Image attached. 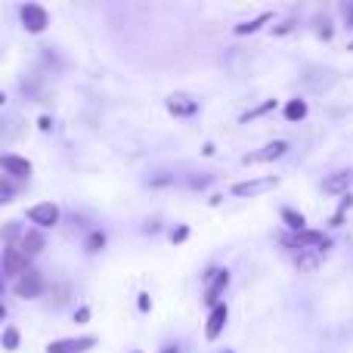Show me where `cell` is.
Here are the masks:
<instances>
[{"instance_id": "obj_29", "label": "cell", "mask_w": 353, "mask_h": 353, "mask_svg": "<svg viewBox=\"0 0 353 353\" xmlns=\"http://www.w3.org/2000/svg\"><path fill=\"white\" fill-rule=\"evenodd\" d=\"M208 183H211V176H195V180H192V189H205Z\"/></svg>"}, {"instance_id": "obj_32", "label": "cell", "mask_w": 353, "mask_h": 353, "mask_svg": "<svg viewBox=\"0 0 353 353\" xmlns=\"http://www.w3.org/2000/svg\"><path fill=\"white\" fill-rule=\"evenodd\" d=\"M6 319V307H3V301H0V323Z\"/></svg>"}, {"instance_id": "obj_21", "label": "cell", "mask_w": 353, "mask_h": 353, "mask_svg": "<svg viewBox=\"0 0 353 353\" xmlns=\"http://www.w3.org/2000/svg\"><path fill=\"white\" fill-rule=\"evenodd\" d=\"M276 109V99H267V103H261L257 109H251V112H245L242 115V124H248V121H254V118H261V115H267V112H273Z\"/></svg>"}, {"instance_id": "obj_10", "label": "cell", "mask_w": 353, "mask_h": 353, "mask_svg": "<svg viewBox=\"0 0 353 353\" xmlns=\"http://www.w3.org/2000/svg\"><path fill=\"white\" fill-rule=\"evenodd\" d=\"M165 109L171 112L174 118H192V115H199V99H192V97H186V93H174V97H168L165 99Z\"/></svg>"}, {"instance_id": "obj_18", "label": "cell", "mask_w": 353, "mask_h": 353, "mask_svg": "<svg viewBox=\"0 0 353 353\" xmlns=\"http://www.w3.org/2000/svg\"><path fill=\"white\" fill-rule=\"evenodd\" d=\"M267 22H273V12H261V16L251 19V22L236 25V28H232V34H239V37H242V34H254V31H261Z\"/></svg>"}, {"instance_id": "obj_23", "label": "cell", "mask_w": 353, "mask_h": 353, "mask_svg": "<svg viewBox=\"0 0 353 353\" xmlns=\"http://www.w3.org/2000/svg\"><path fill=\"white\" fill-rule=\"evenodd\" d=\"M137 307H140V313H149V310H152V298H149V292H140V294H137Z\"/></svg>"}, {"instance_id": "obj_31", "label": "cell", "mask_w": 353, "mask_h": 353, "mask_svg": "<svg viewBox=\"0 0 353 353\" xmlns=\"http://www.w3.org/2000/svg\"><path fill=\"white\" fill-rule=\"evenodd\" d=\"M16 232H19V226H16V223H10V226H6V232H3V236H6V239H12V236H16Z\"/></svg>"}, {"instance_id": "obj_33", "label": "cell", "mask_w": 353, "mask_h": 353, "mask_svg": "<svg viewBox=\"0 0 353 353\" xmlns=\"http://www.w3.org/2000/svg\"><path fill=\"white\" fill-rule=\"evenodd\" d=\"M0 105H6V93L3 90H0Z\"/></svg>"}, {"instance_id": "obj_6", "label": "cell", "mask_w": 353, "mask_h": 353, "mask_svg": "<svg viewBox=\"0 0 353 353\" xmlns=\"http://www.w3.org/2000/svg\"><path fill=\"white\" fill-rule=\"evenodd\" d=\"M99 344L97 335H81V338H59V341H50L47 353H90Z\"/></svg>"}, {"instance_id": "obj_4", "label": "cell", "mask_w": 353, "mask_h": 353, "mask_svg": "<svg viewBox=\"0 0 353 353\" xmlns=\"http://www.w3.org/2000/svg\"><path fill=\"white\" fill-rule=\"evenodd\" d=\"M25 217L34 223V230H53V226L59 223L62 211H59V205H53V201H37V205H31L28 211H25Z\"/></svg>"}, {"instance_id": "obj_25", "label": "cell", "mask_w": 353, "mask_h": 353, "mask_svg": "<svg viewBox=\"0 0 353 353\" xmlns=\"http://www.w3.org/2000/svg\"><path fill=\"white\" fill-rule=\"evenodd\" d=\"M341 16H344V22H347V28L353 31V3H344L341 6Z\"/></svg>"}, {"instance_id": "obj_34", "label": "cell", "mask_w": 353, "mask_h": 353, "mask_svg": "<svg viewBox=\"0 0 353 353\" xmlns=\"http://www.w3.org/2000/svg\"><path fill=\"white\" fill-rule=\"evenodd\" d=\"M0 292H3V270H0Z\"/></svg>"}, {"instance_id": "obj_11", "label": "cell", "mask_w": 353, "mask_h": 353, "mask_svg": "<svg viewBox=\"0 0 353 353\" xmlns=\"http://www.w3.org/2000/svg\"><path fill=\"white\" fill-rule=\"evenodd\" d=\"M226 323H230V307L226 304H217L214 310H208V323H205V338L208 341H217L223 335Z\"/></svg>"}, {"instance_id": "obj_20", "label": "cell", "mask_w": 353, "mask_h": 353, "mask_svg": "<svg viewBox=\"0 0 353 353\" xmlns=\"http://www.w3.org/2000/svg\"><path fill=\"white\" fill-rule=\"evenodd\" d=\"M19 341H22V335H19V329L16 325H6L3 329V335H0V347L3 350H19Z\"/></svg>"}, {"instance_id": "obj_27", "label": "cell", "mask_w": 353, "mask_h": 353, "mask_svg": "<svg viewBox=\"0 0 353 353\" xmlns=\"http://www.w3.org/2000/svg\"><path fill=\"white\" fill-rule=\"evenodd\" d=\"M288 31H294V22H282L279 28H273V34H288Z\"/></svg>"}, {"instance_id": "obj_2", "label": "cell", "mask_w": 353, "mask_h": 353, "mask_svg": "<svg viewBox=\"0 0 353 353\" xmlns=\"http://www.w3.org/2000/svg\"><path fill=\"white\" fill-rule=\"evenodd\" d=\"M19 19H22V28L28 34H43L50 28V12L41 3H22L19 6Z\"/></svg>"}, {"instance_id": "obj_5", "label": "cell", "mask_w": 353, "mask_h": 353, "mask_svg": "<svg viewBox=\"0 0 353 353\" xmlns=\"http://www.w3.org/2000/svg\"><path fill=\"white\" fill-rule=\"evenodd\" d=\"M12 292H16V298H22V301L41 298V292H43V276L37 273L34 267H28L16 282H12Z\"/></svg>"}, {"instance_id": "obj_15", "label": "cell", "mask_w": 353, "mask_h": 353, "mask_svg": "<svg viewBox=\"0 0 353 353\" xmlns=\"http://www.w3.org/2000/svg\"><path fill=\"white\" fill-rule=\"evenodd\" d=\"M282 115H285V121H292V124H301L307 115H310V105H307V99H288L285 103V109H282Z\"/></svg>"}, {"instance_id": "obj_12", "label": "cell", "mask_w": 353, "mask_h": 353, "mask_svg": "<svg viewBox=\"0 0 353 353\" xmlns=\"http://www.w3.org/2000/svg\"><path fill=\"white\" fill-rule=\"evenodd\" d=\"M0 171H3L6 176H16V180H25V176H31V161L28 159H22V155H12V152H6V155H0Z\"/></svg>"}, {"instance_id": "obj_30", "label": "cell", "mask_w": 353, "mask_h": 353, "mask_svg": "<svg viewBox=\"0 0 353 353\" xmlns=\"http://www.w3.org/2000/svg\"><path fill=\"white\" fill-rule=\"evenodd\" d=\"M161 353H180V344H165V347H161Z\"/></svg>"}, {"instance_id": "obj_26", "label": "cell", "mask_w": 353, "mask_h": 353, "mask_svg": "<svg viewBox=\"0 0 353 353\" xmlns=\"http://www.w3.org/2000/svg\"><path fill=\"white\" fill-rule=\"evenodd\" d=\"M37 128H41L43 134H47V130H53V118H50V115H43L41 121H37Z\"/></svg>"}, {"instance_id": "obj_17", "label": "cell", "mask_w": 353, "mask_h": 353, "mask_svg": "<svg viewBox=\"0 0 353 353\" xmlns=\"http://www.w3.org/2000/svg\"><path fill=\"white\" fill-rule=\"evenodd\" d=\"M279 217H282V223H285L288 230L294 232V236L307 230V217H304V214H301V211H294V208H282V211H279Z\"/></svg>"}, {"instance_id": "obj_28", "label": "cell", "mask_w": 353, "mask_h": 353, "mask_svg": "<svg viewBox=\"0 0 353 353\" xmlns=\"http://www.w3.org/2000/svg\"><path fill=\"white\" fill-rule=\"evenodd\" d=\"M74 319H78V323H87V319H90V307H81V310L74 313Z\"/></svg>"}, {"instance_id": "obj_35", "label": "cell", "mask_w": 353, "mask_h": 353, "mask_svg": "<svg viewBox=\"0 0 353 353\" xmlns=\"http://www.w3.org/2000/svg\"><path fill=\"white\" fill-rule=\"evenodd\" d=\"M128 353H143V350H128Z\"/></svg>"}, {"instance_id": "obj_13", "label": "cell", "mask_w": 353, "mask_h": 353, "mask_svg": "<svg viewBox=\"0 0 353 353\" xmlns=\"http://www.w3.org/2000/svg\"><path fill=\"white\" fill-rule=\"evenodd\" d=\"M43 245H47V242H43V232L41 230H25L22 239H19V251H22L28 261H34V257L41 254Z\"/></svg>"}, {"instance_id": "obj_36", "label": "cell", "mask_w": 353, "mask_h": 353, "mask_svg": "<svg viewBox=\"0 0 353 353\" xmlns=\"http://www.w3.org/2000/svg\"><path fill=\"white\" fill-rule=\"evenodd\" d=\"M347 50H353V41H350V47H347Z\"/></svg>"}, {"instance_id": "obj_14", "label": "cell", "mask_w": 353, "mask_h": 353, "mask_svg": "<svg viewBox=\"0 0 353 353\" xmlns=\"http://www.w3.org/2000/svg\"><path fill=\"white\" fill-rule=\"evenodd\" d=\"M350 186H353V171H335L332 176H325L323 183V189L329 195H347Z\"/></svg>"}, {"instance_id": "obj_22", "label": "cell", "mask_w": 353, "mask_h": 353, "mask_svg": "<svg viewBox=\"0 0 353 353\" xmlns=\"http://www.w3.org/2000/svg\"><path fill=\"white\" fill-rule=\"evenodd\" d=\"M350 208H353V192H347V195L341 199V205H338L335 217H332V226H341V223H344V214H347Z\"/></svg>"}, {"instance_id": "obj_3", "label": "cell", "mask_w": 353, "mask_h": 353, "mask_svg": "<svg viewBox=\"0 0 353 353\" xmlns=\"http://www.w3.org/2000/svg\"><path fill=\"white\" fill-rule=\"evenodd\" d=\"M285 242L292 245L294 251H319V254H329V248H332V239L319 230H304V232H298V236L285 239Z\"/></svg>"}, {"instance_id": "obj_1", "label": "cell", "mask_w": 353, "mask_h": 353, "mask_svg": "<svg viewBox=\"0 0 353 353\" xmlns=\"http://www.w3.org/2000/svg\"><path fill=\"white\" fill-rule=\"evenodd\" d=\"M282 183V176L270 174V176H254V180H242V183H232L230 192L239 195V199H254V195H263L270 189H276Z\"/></svg>"}, {"instance_id": "obj_37", "label": "cell", "mask_w": 353, "mask_h": 353, "mask_svg": "<svg viewBox=\"0 0 353 353\" xmlns=\"http://www.w3.org/2000/svg\"><path fill=\"white\" fill-rule=\"evenodd\" d=\"M226 353H232V350H226Z\"/></svg>"}, {"instance_id": "obj_9", "label": "cell", "mask_w": 353, "mask_h": 353, "mask_svg": "<svg viewBox=\"0 0 353 353\" xmlns=\"http://www.w3.org/2000/svg\"><path fill=\"white\" fill-rule=\"evenodd\" d=\"M230 282H232L230 270H217V273H214V279L205 282V304H208V310H214L217 304H223V301H220V294L230 288Z\"/></svg>"}, {"instance_id": "obj_16", "label": "cell", "mask_w": 353, "mask_h": 353, "mask_svg": "<svg viewBox=\"0 0 353 353\" xmlns=\"http://www.w3.org/2000/svg\"><path fill=\"white\" fill-rule=\"evenodd\" d=\"M319 263H323L319 251H298V254H294V267H298L301 273H313V270H319Z\"/></svg>"}, {"instance_id": "obj_8", "label": "cell", "mask_w": 353, "mask_h": 353, "mask_svg": "<svg viewBox=\"0 0 353 353\" xmlns=\"http://www.w3.org/2000/svg\"><path fill=\"white\" fill-rule=\"evenodd\" d=\"M288 152V143L285 140H273V143H267L263 149H257V152H248V155H242V165H270V161H276V159H282V155Z\"/></svg>"}, {"instance_id": "obj_7", "label": "cell", "mask_w": 353, "mask_h": 353, "mask_svg": "<svg viewBox=\"0 0 353 353\" xmlns=\"http://www.w3.org/2000/svg\"><path fill=\"white\" fill-rule=\"evenodd\" d=\"M0 270H3V279H19V276L28 270V257L19 251V245H6V248H3Z\"/></svg>"}, {"instance_id": "obj_24", "label": "cell", "mask_w": 353, "mask_h": 353, "mask_svg": "<svg viewBox=\"0 0 353 353\" xmlns=\"http://www.w3.org/2000/svg\"><path fill=\"white\" fill-rule=\"evenodd\" d=\"M186 239H189V226H176V230H171V242L174 245L186 242Z\"/></svg>"}, {"instance_id": "obj_19", "label": "cell", "mask_w": 353, "mask_h": 353, "mask_svg": "<svg viewBox=\"0 0 353 353\" xmlns=\"http://www.w3.org/2000/svg\"><path fill=\"white\" fill-rule=\"evenodd\" d=\"M105 242H109V239H105L103 230H90L87 232V239H84V251L87 254H99V251L105 248Z\"/></svg>"}]
</instances>
